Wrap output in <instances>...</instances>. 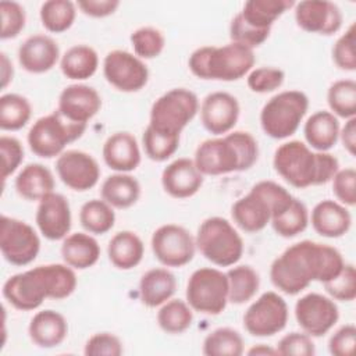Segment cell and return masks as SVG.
I'll list each match as a JSON object with an SVG mask.
<instances>
[{"mask_svg":"<svg viewBox=\"0 0 356 356\" xmlns=\"http://www.w3.org/2000/svg\"><path fill=\"white\" fill-rule=\"evenodd\" d=\"M35 221L40 234L49 241L64 239L72 225L71 206L68 199L57 192H51L39 200Z\"/></svg>","mask_w":356,"mask_h":356,"instance_id":"ffe728a7","label":"cell"},{"mask_svg":"<svg viewBox=\"0 0 356 356\" xmlns=\"http://www.w3.org/2000/svg\"><path fill=\"white\" fill-rule=\"evenodd\" d=\"M339 140L342 142L343 149L350 156H355V150H356V117L346 120L345 125L339 129Z\"/></svg>","mask_w":356,"mask_h":356,"instance_id":"6f0895ef","label":"cell"},{"mask_svg":"<svg viewBox=\"0 0 356 356\" xmlns=\"http://www.w3.org/2000/svg\"><path fill=\"white\" fill-rule=\"evenodd\" d=\"M99 68V54L88 44L71 46L60 58L63 75L72 81H85L96 74Z\"/></svg>","mask_w":356,"mask_h":356,"instance_id":"d6a6232c","label":"cell"},{"mask_svg":"<svg viewBox=\"0 0 356 356\" xmlns=\"http://www.w3.org/2000/svg\"><path fill=\"white\" fill-rule=\"evenodd\" d=\"M103 160L115 172H131L140 164V149L136 138L127 131L111 134L103 145Z\"/></svg>","mask_w":356,"mask_h":356,"instance_id":"cb8c5ba5","label":"cell"},{"mask_svg":"<svg viewBox=\"0 0 356 356\" xmlns=\"http://www.w3.org/2000/svg\"><path fill=\"white\" fill-rule=\"evenodd\" d=\"M292 199L291 192L282 185L270 179L259 181L232 204L231 217L242 231L259 232L270 224L273 217L282 213Z\"/></svg>","mask_w":356,"mask_h":356,"instance_id":"8992f818","label":"cell"},{"mask_svg":"<svg viewBox=\"0 0 356 356\" xmlns=\"http://www.w3.org/2000/svg\"><path fill=\"white\" fill-rule=\"evenodd\" d=\"M86 124L65 118L58 110L38 118L28 131L26 140L33 154L42 159L58 157L65 146L78 140L86 131Z\"/></svg>","mask_w":356,"mask_h":356,"instance_id":"9c48e42d","label":"cell"},{"mask_svg":"<svg viewBox=\"0 0 356 356\" xmlns=\"http://www.w3.org/2000/svg\"><path fill=\"white\" fill-rule=\"evenodd\" d=\"M124 348L121 339L113 332H96L85 343L86 356H120Z\"/></svg>","mask_w":356,"mask_h":356,"instance_id":"db71d44e","label":"cell"},{"mask_svg":"<svg viewBox=\"0 0 356 356\" xmlns=\"http://www.w3.org/2000/svg\"><path fill=\"white\" fill-rule=\"evenodd\" d=\"M0 152H1V178L3 181H6L21 165L24 160V146L17 138L1 135Z\"/></svg>","mask_w":356,"mask_h":356,"instance_id":"f5cc1de1","label":"cell"},{"mask_svg":"<svg viewBox=\"0 0 356 356\" xmlns=\"http://www.w3.org/2000/svg\"><path fill=\"white\" fill-rule=\"evenodd\" d=\"M202 125L216 136L227 135L238 122L241 107L238 99L222 90L209 93L199 107Z\"/></svg>","mask_w":356,"mask_h":356,"instance_id":"d6986e66","label":"cell"},{"mask_svg":"<svg viewBox=\"0 0 356 356\" xmlns=\"http://www.w3.org/2000/svg\"><path fill=\"white\" fill-rule=\"evenodd\" d=\"M327 103L335 117L345 120L356 117V82L353 79H338L327 90Z\"/></svg>","mask_w":356,"mask_h":356,"instance_id":"b9f144b4","label":"cell"},{"mask_svg":"<svg viewBox=\"0 0 356 356\" xmlns=\"http://www.w3.org/2000/svg\"><path fill=\"white\" fill-rule=\"evenodd\" d=\"M271 31H261L248 25L239 14H236L229 24V38L231 42L239 43L249 49H254L261 46L270 36Z\"/></svg>","mask_w":356,"mask_h":356,"instance_id":"681fc988","label":"cell"},{"mask_svg":"<svg viewBox=\"0 0 356 356\" xmlns=\"http://www.w3.org/2000/svg\"><path fill=\"white\" fill-rule=\"evenodd\" d=\"M154 257L164 267H182L192 261L196 242L192 234L178 224L160 225L150 239Z\"/></svg>","mask_w":356,"mask_h":356,"instance_id":"5bb4252c","label":"cell"},{"mask_svg":"<svg viewBox=\"0 0 356 356\" xmlns=\"http://www.w3.org/2000/svg\"><path fill=\"white\" fill-rule=\"evenodd\" d=\"M356 327L353 324H345L339 327L328 341V350L334 356H350L355 350Z\"/></svg>","mask_w":356,"mask_h":356,"instance_id":"11a10c76","label":"cell"},{"mask_svg":"<svg viewBox=\"0 0 356 356\" xmlns=\"http://www.w3.org/2000/svg\"><path fill=\"white\" fill-rule=\"evenodd\" d=\"M199 99L192 90L185 88L170 89L152 104L147 125L181 136L185 127L199 113Z\"/></svg>","mask_w":356,"mask_h":356,"instance_id":"30bf717a","label":"cell"},{"mask_svg":"<svg viewBox=\"0 0 356 356\" xmlns=\"http://www.w3.org/2000/svg\"><path fill=\"white\" fill-rule=\"evenodd\" d=\"M76 7L88 17L104 18L115 13L120 7L118 0H79Z\"/></svg>","mask_w":356,"mask_h":356,"instance_id":"9f6ffc18","label":"cell"},{"mask_svg":"<svg viewBox=\"0 0 356 356\" xmlns=\"http://www.w3.org/2000/svg\"><path fill=\"white\" fill-rule=\"evenodd\" d=\"M228 278V302L243 305L252 300L260 288L259 273L248 264H234L225 273Z\"/></svg>","mask_w":356,"mask_h":356,"instance_id":"e575fe53","label":"cell"},{"mask_svg":"<svg viewBox=\"0 0 356 356\" xmlns=\"http://www.w3.org/2000/svg\"><path fill=\"white\" fill-rule=\"evenodd\" d=\"M76 285L78 278L72 267L50 263L8 277L1 292L13 307L31 312L40 307L44 299L61 300L71 296Z\"/></svg>","mask_w":356,"mask_h":356,"instance_id":"7a4b0ae2","label":"cell"},{"mask_svg":"<svg viewBox=\"0 0 356 356\" xmlns=\"http://www.w3.org/2000/svg\"><path fill=\"white\" fill-rule=\"evenodd\" d=\"M60 252L65 264L74 270H86L97 263L102 250L89 232H74L63 239Z\"/></svg>","mask_w":356,"mask_h":356,"instance_id":"f1b7e54d","label":"cell"},{"mask_svg":"<svg viewBox=\"0 0 356 356\" xmlns=\"http://www.w3.org/2000/svg\"><path fill=\"white\" fill-rule=\"evenodd\" d=\"M204 181V175L197 170L193 159L178 157L164 167L161 172V186L167 195L175 199H188L196 195Z\"/></svg>","mask_w":356,"mask_h":356,"instance_id":"7402d4cb","label":"cell"},{"mask_svg":"<svg viewBox=\"0 0 356 356\" xmlns=\"http://www.w3.org/2000/svg\"><path fill=\"white\" fill-rule=\"evenodd\" d=\"M79 222L89 234H107L115 224L114 207L103 199H90L81 206Z\"/></svg>","mask_w":356,"mask_h":356,"instance_id":"d590c367","label":"cell"},{"mask_svg":"<svg viewBox=\"0 0 356 356\" xmlns=\"http://www.w3.org/2000/svg\"><path fill=\"white\" fill-rule=\"evenodd\" d=\"M259 159V145L248 131H232L199 143L193 161L203 175H224L252 168Z\"/></svg>","mask_w":356,"mask_h":356,"instance_id":"277c9868","label":"cell"},{"mask_svg":"<svg viewBox=\"0 0 356 356\" xmlns=\"http://www.w3.org/2000/svg\"><path fill=\"white\" fill-rule=\"evenodd\" d=\"M288 317L289 310L285 299L274 291H267L246 309L243 327L252 337H273L286 327Z\"/></svg>","mask_w":356,"mask_h":356,"instance_id":"4fadbf2b","label":"cell"},{"mask_svg":"<svg viewBox=\"0 0 356 356\" xmlns=\"http://www.w3.org/2000/svg\"><path fill=\"white\" fill-rule=\"evenodd\" d=\"M309 110V97L302 90H282L270 97L260 111L263 132L277 140L292 136Z\"/></svg>","mask_w":356,"mask_h":356,"instance_id":"ba28073f","label":"cell"},{"mask_svg":"<svg viewBox=\"0 0 356 356\" xmlns=\"http://www.w3.org/2000/svg\"><path fill=\"white\" fill-rule=\"evenodd\" d=\"M295 6L291 0H249L238 13L250 26L261 31H271L273 24Z\"/></svg>","mask_w":356,"mask_h":356,"instance_id":"836d02e7","label":"cell"},{"mask_svg":"<svg viewBox=\"0 0 356 356\" xmlns=\"http://www.w3.org/2000/svg\"><path fill=\"white\" fill-rule=\"evenodd\" d=\"M341 252L327 243L300 241L286 248L270 266L273 285L285 295H298L312 282H328L343 268Z\"/></svg>","mask_w":356,"mask_h":356,"instance_id":"6da1fadb","label":"cell"},{"mask_svg":"<svg viewBox=\"0 0 356 356\" xmlns=\"http://www.w3.org/2000/svg\"><path fill=\"white\" fill-rule=\"evenodd\" d=\"M60 58V47L57 42L44 33H36L26 38L18 49V63L31 74L50 71Z\"/></svg>","mask_w":356,"mask_h":356,"instance_id":"603a6c76","label":"cell"},{"mask_svg":"<svg viewBox=\"0 0 356 356\" xmlns=\"http://www.w3.org/2000/svg\"><path fill=\"white\" fill-rule=\"evenodd\" d=\"M100 196L114 209H129L140 197V184L129 172H115L103 181Z\"/></svg>","mask_w":356,"mask_h":356,"instance_id":"1f68e13d","label":"cell"},{"mask_svg":"<svg viewBox=\"0 0 356 356\" xmlns=\"http://www.w3.org/2000/svg\"><path fill=\"white\" fill-rule=\"evenodd\" d=\"M106 81L120 92L132 93L143 89L149 81V68L142 58L127 50H111L103 60Z\"/></svg>","mask_w":356,"mask_h":356,"instance_id":"2e32d148","label":"cell"},{"mask_svg":"<svg viewBox=\"0 0 356 356\" xmlns=\"http://www.w3.org/2000/svg\"><path fill=\"white\" fill-rule=\"evenodd\" d=\"M285 72L277 67L253 68L248 76V88L254 93H270L282 86Z\"/></svg>","mask_w":356,"mask_h":356,"instance_id":"bcb514c9","label":"cell"},{"mask_svg":"<svg viewBox=\"0 0 356 356\" xmlns=\"http://www.w3.org/2000/svg\"><path fill=\"white\" fill-rule=\"evenodd\" d=\"M334 64L342 71H356V51H355V24L335 40L331 50Z\"/></svg>","mask_w":356,"mask_h":356,"instance_id":"7dc6e473","label":"cell"},{"mask_svg":"<svg viewBox=\"0 0 356 356\" xmlns=\"http://www.w3.org/2000/svg\"><path fill=\"white\" fill-rule=\"evenodd\" d=\"M270 224L278 236L293 238L307 228L309 210L302 200L293 197L291 204L282 213L271 218Z\"/></svg>","mask_w":356,"mask_h":356,"instance_id":"60d3db41","label":"cell"},{"mask_svg":"<svg viewBox=\"0 0 356 356\" xmlns=\"http://www.w3.org/2000/svg\"><path fill=\"white\" fill-rule=\"evenodd\" d=\"M196 249L217 267H231L243 254V239L236 228L224 217L213 216L203 220L197 228Z\"/></svg>","mask_w":356,"mask_h":356,"instance_id":"52a82bcc","label":"cell"},{"mask_svg":"<svg viewBox=\"0 0 356 356\" xmlns=\"http://www.w3.org/2000/svg\"><path fill=\"white\" fill-rule=\"evenodd\" d=\"M277 355L281 356H313L316 346L313 338L303 331L285 334L277 343Z\"/></svg>","mask_w":356,"mask_h":356,"instance_id":"f907efd6","label":"cell"},{"mask_svg":"<svg viewBox=\"0 0 356 356\" xmlns=\"http://www.w3.org/2000/svg\"><path fill=\"white\" fill-rule=\"evenodd\" d=\"M102 97L99 92L85 83L65 86L60 96L57 110L70 121L86 124L100 111Z\"/></svg>","mask_w":356,"mask_h":356,"instance_id":"44dd1931","label":"cell"},{"mask_svg":"<svg viewBox=\"0 0 356 356\" xmlns=\"http://www.w3.org/2000/svg\"><path fill=\"white\" fill-rule=\"evenodd\" d=\"M273 167L286 184L305 189L330 182L339 161L330 152H316L302 140H288L275 149Z\"/></svg>","mask_w":356,"mask_h":356,"instance_id":"3957f363","label":"cell"},{"mask_svg":"<svg viewBox=\"0 0 356 356\" xmlns=\"http://www.w3.org/2000/svg\"><path fill=\"white\" fill-rule=\"evenodd\" d=\"M177 291L175 275L165 267L147 270L139 281V296L145 306L160 307Z\"/></svg>","mask_w":356,"mask_h":356,"instance_id":"f546056e","label":"cell"},{"mask_svg":"<svg viewBox=\"0 0 356 356\" xmlns=\"http://www.w3.org/2000/svg\"><path fill=\"white\" fill-rule=\"evenodd\" d=\"M293 312L300 330L312 338L325 335L339 320V309L335 300L317 292H310L299 298Z\"/></svg>","mask_w":356,"mask_h":356,"instance_id":"9a60e30c","label":"cell"},{"mask_svg":"<svg viewBox=\"0 0 356 356\" xmlns=\"http://www.w3.org/2000/svg\"><path fill=\"white\" fill-rule=\"evenodd\" d=\"M0 250L4 260L13 266L31 264L40 250V238L28 222L1 216L0 218Z\"/></svg>","mask_w":356,"mask_h":356,"instance_id":"7c38bea8","label":"cell"},{"mask_svg":"<svg viewBox=\"0 0 356 356\" xmlns=\"http://www.w3.org/2000/svg\"><path fill=\"white\" fill-rule=\"evenodd\" d=\"M332 192L337 202L346 207L356 204V171L353 167L338 170L331 179Z\"/></svg>","mask_w":356,"mask_h":356,"instance_id":"816d5d0a","label":"cell"},{"mask_svg":"<svg viewBox=\"0 0 356 356\" xmlns=\"http://www.w3.org/2000/svg\"><path fill=\"white\" fill-rule=\"evenodd\" d=\"M14 186L21 197L29 202H39L46 195L54 192L56 181L53 172L46 165L29 163L17 174Z\"/></svg>","mask_w":356,"mask_h":356,"instance_id":"83f0119b","label":"cell"},{"mask_svg":"<svg viewBox=\"0 0 356 356\" xmlns=\"http://www.w3.org/2000/svg\"><path fill=\"white\" fill-rule=\"evenodd\" d=\"M324 289L330 298L339 302H352L356 298V270L350 263H345L342 271L331 281L324 282Z\"/></svg>","mask_w":356,"mask_h":356,"instance_id":"f6af8a7d","label":"cell"},{"mask_svg":"<svg viewBox=\"0 0 356 356\" xmlns=\"http://www.w3.org/2000/svg\"><path fill=\"white\" fill-rule=\"evenodd\" d=\"M134 54L142 60L159 57L165 47L164 33L154 26H140L131 33Z\"/></svg>","mask_w":356,"mask_h":356,"instance_id":"ee69618b","label":"cell"},{"mask_svg":"<svg viewBox=\"0 0 356 356\" xmlns=\"http://www.w3.org/2000/svg\"><path fill=\"white\" fill-rule=\"evenodd\" d=\"M32 115L29 100L18 93H4L0 97V128L18 131L24 128Z\"/></svg>","mask_w":356,"mask_h":356,"instance_id":"f35d334b","label":"cell"},{"mask_svg":"<svg viewBox=\"0 0 356 356\" xmlns=\"http://www.w3.org/2000/svg\"><path fill=\"white\" fill-rule=\"evenodd\" d=\"M181 136L179 135H171L161 131H157L147 125L142 135V146L145 150V154L157 163L168 160L171 156L175 154V152L179 147Z\"/></svg>","mask_w":356,"mask_h":356,"instance_id":"7bdbcfd3","label":"cell"},{"mask_svg":"<svg viewBox=\"0 0 356 356\" xmlns=\"http://www.w3.org/2000/svg\"><path fill=\"white\" fill-rule=\"evenodd\" d=\"M56 172L61 182L75 191L86 192L95 188L100 179L97 160L83 150H65L56 160Z\"/></svg>","mask_w":356,"mask_h":356,"instance_id":"e0dca14e","label":"cell"},{"mask_svg":"<svg viewBox=\"0 0 356 356\" xmlns=\"http://www.w3.org/2000/svg\"><path fill=\"white\" fill-rule=\"evenodd\" d=\"M296 25L309 33L330 36L337 33L343 22L341 8L328 0H303L295 3Z\"/></svg>","mask_w":356,"mask_h":356,"instance_id":"ac0fdd59","label":"cell"},{"mask_svg":"<svg viewBox=\"0 0 356 356\" xmlns=\"http://www.w3.org/2000/svg\"><path fill=\"white\" fill-rule=\"evenodd\" d=\"M40 22L46 31L61 33L68 31L76 17V3L70 0H47L40 6Z\"/></svg>","mask_w":356,"mask_h":356,"instance_id":"74e56055","label":"cell"},{"mask_svg":"<svg viewBox=\"0 0 356 356\" xmlns=\"http://www.w3.org/2000/svg\"><path fill=\"white\" fill-rule=\"evenodd\" d=\"M193 321V310L186 300L170 299L157 312V324L167 334H182Z\"/></svg>","mask_w":356,"mask_h":356,"instance_id":"8d00e7d4","label":"cell"},{"mask_svg":"<svg viewBox=\"0 0 356 356\" xmlns=\"http://www.w3.org/2000/svg\"><path fill=\"white\" fill-rule=\"evenodd\" d=\"M243 345V338L236 330L220 327L206 335L202 353L206 356H241Z\"/></svg>","mask_w":356,"mask_h":356,"instance_id":"ab89813d","label":"cell"},{"mask_svg":"<svg viewBox=\"0 0 356 356\" xmlns=\"http://www.w3.org/2000/svg\"><path fill=\"white\" fill-rule=\"evenodd\" d=\"M246 353L250 356H271V355H277V349L266 343H257L252 346Z\"/></svg>","mask_w":356,"mask_h":356,"instance_id":"91938a15","label":"cell"},{"mask_svg":"<svg viewBox=\"0 0 356 356\" xmlns=\"http://www.w3.org/2000/svg\"><path fill=\"white\" fill-rule=\"evenodd\" d=\"M143 254V241L134 231H118L108 241L107 256L110 263L118 270H131L136 267L142 261Z\"/></svg>","mask_w":356,"mask_h":356,"instance_id":"4dcf8cb0","label":"cell"},{"mask_svg":"<svg viewBox=\"0 0 356 356\" xmlns=\"http://www.w3.org/2000/svg\"><path fill=\"white\" fill-rule=\"evenodd\" d=\"M0 15H1L0 38L3 40L17 38L24 29L26 22L25 8L17 1H1Z\"/></svg>","mask_w":356,"mask_h":356,"instance_id":"c3c4849f","label":"cell"},{"mask_svg":"<svg viewBox=\"0 0 356 356\" xmlns=\"http://www.w3.org/2000/svg\"><path fill=\"white\" fill-rule=\"evenodd\" d=\"M313 229L324 238H341L350 229L352 216L346 206L337 200L318 202L309 214Z\"/></svg>","mask_w":356,"mask_h":356,"instance_id":"d4e9b609","label":"cell"},{"mask_svg":"<svg viewBox=\"0 0 356 356\" xmlns=\"http://www.w3.org/2000/svg\"><path fill=\"white\" fill-rule=\"evenodd\" d=\"M0 65H1V89H6L7 85L13 81L14 68L11 60L7 57L6 53L0 54Z\"/></svg>","mask_w":356,"mask_h":356,"instance_id":"680465c9","label":"cell"},{"mask_svg":"<svg viewBox=\"0 0 356 356\" xmlns=\"http://www.w3.org/2000/svg\"><path fill=\"white\" fill-rule=\"evenodd\" d=\"M254 53L239 43L202 46L188 58L189 71L199 79L232 82L248 75L254 67Z\"/></svg>","mask_w":356,"mask_h":356,"instance_id":"5b68a950","label":"cell"},{"mask_svg":"<svg viewBox=\"0 0 356 356\" xmlns=\"http://www.w3.org/2000/svg\"><path fill=\"white\" fill-rule=\"evenodd\" d=\"M339 121L331 111L318 110L305 122L303 135L306 145L316 152H328L339 140Z\"/></svg>","mask_w":356,"mask_h":356,"instance_id":"4316f807","label":"cell"},{"mask_svg":"<svg viewBox=\"0 0 356 356\" xmlns=\"http://www.w3.org/2000/svg\"><path fill=\"white\" fill-rule=\"evenodd\" d=\"M28 334L36 346L44 349L56 348L67 338L68 323L61 313L44 309L33 314L28 325Z\"/></svg>","mask_w":356,"mask_h":356,"instance_id":"484cf974","label":"cell"},{"mask_svg":"<svg viewBox=\"0 0 356 356\" xmlns=\"http://www.w3.org/2000/svg\"><path fill=\"white\" fill-rule=\"evenodd\" d=\"M185 298L192 310L206 314H221L228 302L227 274L216 267L195 270L186 282Z\"/></svg>","mask_w":356,"mask_h":356,"instance_id":"8fae6325","label":"cell"}]
</instances>
